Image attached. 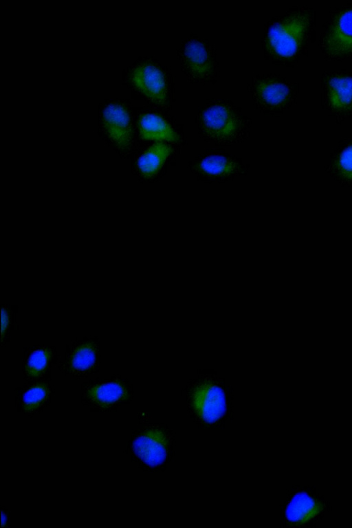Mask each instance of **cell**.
I'll return each mask as SVG.
<instances>
[{
    "instance_id": "6da1fadb",
    "label": "cell",
    "mask_w": 352,
    "mask_h": 528,
    "mask_svg": "<svg viewBox=\"0 0 352 528\" xmlns=\"http://www.w3.org/2000/svg\"><path fill=\"white\" fill-rule=\"evenodd\" d=\"M308 23L307 14H296L274 24L267 33L268 47L280 57L293 56L302 43Z\"/></svg>"
},
{
    "instance_id": "7a4b0ae2",
    "label": "cell",
    "mask_w": 352,
    "mask_h": 528,
    "mask_svg": "<svg viewBox=\"0 0 352 528\" xmlns=\"http://www.w3.org/2000/svg\"><path fill=\"white\" fill-rule=\"evenodd\" d=\"M329 507L322 496L313 487L298 490L287 504L285 510L286 520L298 526H308L322 518Z\"/></svg>"
},
{
    "instance_id": "3957f363",
    "label": "cell",
    "mask_w": 352,
    "mask_h": 528,
    "mask_svg": "<svg viewBox=\"0 0 352 528\" xmlns=\"http://www.w3.org/2000/svg\"><path fill=\"white\" fill-rule=\"evenodd\" d=\"M193 404L201 418L208 423L217 421L226 410L224 392L212 384H202L195 389Z\"/></svg>"
},
{
    "instance_id": "277c9868",
    "label": "cell",
    "mask_w": 352,
    "mask_h": 528,
    "mask_svg": "<svg viewBox=\"0 0 352 528\" xmlns=\"http://www.w3.org/2000/svg\"><path fill=\"white\" fill-rule=\"evenodd\" d=\"M102 122L109 138L120 148H127L132 137L131 124L126 109L118 104H111L104 110Z\"/></svg>"
},
{
    "instance_id": "5b68a950",
    "label": "cell",
    "mask_w": 352,
    "mask_h": 528,
    "mask_svg": "<svg viewBox=\"0 0 352 528\" xmlns=\"http://www.w3.org/2000/svg\"><path fill=\"white\" fill-rule=\"evenodd\" d=\"M325 49L331 56L352 53V8L340 12L335 19L325 38Z\"/></svg>"
},
{
    "instance_id": "8992f818",
    "label": "cell",
    "mask_w": 352,
    "mask_h": 528,
    "mask_svg": "<svg viewBox=\"0 0 352 528\" xmlns=\"http://www.w3.org/2000/svg\"><path fill=\"white\" fill-rule=\"evenodd\" d=\"M166 439L155 429L148 430L138 436L133 443L135 454L147 465L155 467L162 463L167 455Z\"/></svg>"
},
{
    "instance_id": "52a82bcc",
    "label": "cell",
    "mask_w": 352,
    "mask_h": 528,
    "mask_svg": "<svg viewBox=\"0 0 352 528\" xmlns=\"http://www.w3.org/2000/svg\"><path fill=\"white\" fill-rule=\"evenodd\" d=\"M131 78L135 87L151 100L159 103L165 101V79L157 67L151 64L139 65L133 70Z\"/></svg>"
},
{
    "instance_id": "ba28073f",
    "label": "cell",
    "mask_w": 352,
    "mask_h": 528,
    "mask_svg": "<svg viewBox=\"0 0 352 528\" xmlns=\"http://www.w3.org/2000/svg\"><path fill=\"white\" fill-rule=\"evenodd\" d=\"M204 131L217 139H226L232 136L237 129V120L232 111L226 106L215 104L208 107L201 117Z\"/></svg>"
},
{
    "instance_id": "9c48e42d",
    "label": "cell",
    "mask_w": 352,
    "mask_h": 528,
    "mask_svg": "<svg viewBox=\"0 0 352 528\" xmlns=\"http://www.w3.org/2000/svg\"><path fill=\"white\" fill-rule=\"evenodd\" d=\"M140 134L146 140H168L177 142L179 136L161 116L147 113L140 116L138 121Z\"/></svg>"
},
{
    "instance_id": "30bf717a",
    "label": "cell",
    "mask_w": 352,
    "mask_h": 528,
    "mask_svg": "<svg viewBox=\"0 0 352 528\" xmlns=\"http://www.w3.org/2000/svg\"><path fill=\"white\" fill-rule=\"evenodd\" d=\"M328 98L331 107L338 111L352 108V77L336 76L328 82Z\"/></svg>"
},
{
    "instance_id": "8fae6325",
    "label": "cell",
    "mask_w": 352,
    "mask_h": 528,
    "mask_svg": "<svg viewBox=\"0 0 352 528\" xmlns=\"http://www.w3.org/2000/svg\"><path fill=\"white\" fill-rule=\"evenodd\" d=\"M171 153L172 148L168 145L162 142L155 143L139 158V171L146 177H153L159 171Z\"/></svg>"
},
{
    "instance_id": "7c38bea8",
    "label": "cell",
    "mask_w": 352,
    "mask_h": 528,
    "mask_svg": "<svg viewBox=\"0 0 352 528\" xmlns=\"http://www.w3.org/2000/svg\"><path fill=\"white\" fill-rule=\"evenodd\" d=\"M186 65L196 76H204L210 72L211 63L205 46L192 41L186 44L184 50Z\"/></svg>"
},
{
    "instance_id": "4fadbf2b",
    "label": "cell",
    "mask_w": 352,
    "mask_h": 528,
    "mask_svg": "<svg viewBox=\"0 0 352 528\" xmlns=\"http://www.w3.org/2000/svg\"><path fill=\"white\" fill-rule=\"evenodd\" d=\"M87 395L94 403L104 406L124 398L126 390L120 383L111 382L91 387L89 389Z\"/></svg>"
},
{
    "instance_id": "5bb4252c",
    "label": "cell",
    "mask_w": 352,
    "mask_h": 528,
    "mask_svg": "<svg viewBox=\"0 0 352 528\" xmlns=\"http://www.w3.org/2000/svg\"><path fill=\"white\" fill-rule=\"evenodd\" d=\"M262 100L267 104L277 106L283 104L288 98L289 90L285 85L275 81H263L256 87Z\"/></svg>"
},
{
    "instance_id": "9a60e30c",
    "label": "cell",
    "mask_w": 352,
    "mask_h": 528,
    "mask_svg": "<svg viewBox=\"0 0 352 528\" xmlns=\"http://www.w3.org/2000/svg\"><path fill=\"white\" fill-rule=\"evenodd\" d=\"M236 166V162L230 158L221 155H210L200 162L198 169L210 176H223L232 173Z\"/></svg>"
},
{
    "instance_id": "2e32d148",
    "label": "cell",
    "mask_w": 352,
    "mask_h": 528,
    "mask_svg": "<svg viewBox=\"0 0 352 528\" xmlns=\"http://www.w3.org/2000/svg\"><path fill=\"white\" fill-rule=\"evenodd\" d=\"M96 358L95 350L92 345L85 344L73 352L70 360L72 368L77 372L89 369L94 364Z\"/></svg>"
},
{
    "instance_id": "e0dca14e",
    "label": "cell",
    "mask_w": 352,
    "mask_h": 528,
    "mask_svg": "<svg viewBox=\"0 0 352 528\" xmlns=\"http://www.w3.org/2000/svg\"><path fill=\"white\" fill-rule=\"evenodd\" d=\"M50 356L47 349L34 351L29 358L26 364V371L32 376L38 375L45 368Z\"/></svg>"
},
{
    "instance_id": "ac0fdd59",
    "label": "cell",
    "mask_w": 352,
    "mask_h": 528,
    "mask_svg": "<svg viewBox=\"0 0 352 528\" xmlns=\"http://www.w3.org/2000/svg\"><path fill=\"white\" fill-rule=\"evenodd\" d=\"M47 389L43 384H38L30 388L23 395L24 408L30 410L38 407L45 399Z\"/></svg>"
},
{
    "instance_id": "d6986e66",
    "label": "cell",
    "mask_w": 352,
    "mask_h": 528,
    "mask_svg": "<svg viewBox=\"0 0 352 528\" xmlns=\"http://www.w3.org/2000/svg\"><path fill=\"white\" fill-rule=\"evenodd\" d=\"M337 164L344 176L352 179V144L340 153Z\"/></svg>"
},
{
    "instance_id": "ffe728a7",
    "label": "cell",
    "mask_w": 352,
    "mask_h": 528,
    "mask_svg": "<svg viewBox=\"0 0 352 528\" xmlns=\"http://www.w3.org/2000/svg\"><path fill=\"white\" fill-rule=\"evenodd\" d=\"M1 335L3 336L4 331H6L8 323V314L6 311L4 309H2L1 310Z\"/></svg>"
},
{
    "instance_id": "44dd1931",
    "label": "cell",
    "mask_w": 352,
    "mask_h": 528,
    "mask_svg": "<svg viewBox=\"0 0 352 528\" xmlns=\"http://www.w3.org/2000/svg\"><path fill=\"white\" fill-rule=\"evenodd\" d=\"M6 516L4 514L3 512L1 514V525L2 527H4L5 524L6 523Z\"/></svg>"
}]
</instances>
